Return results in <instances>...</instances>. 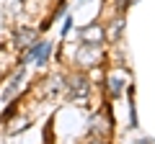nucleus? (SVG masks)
<instances>
[{"mask_svg":"<svg viewBox=\"0 0 155 144\" xmlns=\"http://www.w3.org/2000/svg\"><path fill=\"white\" fill-rule=\"evenodd\" d=\"M67 88H70V98L78 100V103H85V98H88V80L83 77V75H75V77L67 80Z\"/></svg>","mask_w":155,"mask_h":144,"instance_id":"f257e3e1","label":"nucleus"},{"mask_svg":"<svg viewBox=\"0 0 155 144\" xmlns=\"http://www.w3.org/2000/svg\"><path fill=\"white\" fill-rule=\"evenodd\" d=\"M80 39H83V44H101L104 41V28L98 23H91L80 31Z\"/></svg>","mask_w":155,"mask_h":144,"instance_id":"f03ea898","label":"nucleus"},{"mask_svg":"<svg viewBox=\"0 0 155 144\" xmlns=\"http://www.w3.org/2000/svg\"><path fill=\"white\" fill-rule=\"evenodd\" d=\"M49 52H52V44L49 41H41V44L31 46V52L26 54V59H36L39 64H44V62L49 59Z\"/></svg>","mask_w":155,"mask_h":144,"instance_id":"7ed1b4c3","label":"nucleus"},{"mask_svg":"<svg viewBox=\"0 0 155 144\" xmlns=\"http://www.w3.org/2000/svg\"><path fill=\"white\" fill-rule=\"evenodd\" d=\"M78 62H80V64H98L101 62V52L93 49V44H85L83 49L78 52Z\"/></svg>","mask_w":155,"mask_h":144,"instance_id":"20e7f679","label":"nucleus"},{"mask_svg":"<svg viewBox=\"0 0 155 144\" xmlns=\"http://www.w3.org/2000/svg\"><path fill=\"white\" fill-rule=\"evenodd\" d=\"M13 36H16V46H28V44H34V41H36V31H34V28H16V33H13Z\"/></svg>","mask_w":155,"mask_h":144,"instance_id":"39448f33","label":"nucleus"},{"mask_svg":"<svg viewBox=\"0 0 155 144\" xmlns=\"http://www.w3.org/2000/svg\"><path fill=\"white\" fill-rule=\"evenodd\" d=\"M122 88H124V80H122V77H111V80H109V93L114 95V98L122 93Z\"/></svg>","mask_w":155,"mask_h":144,"instance_id":"423d86ee","label":"nucleus"},{"mask_svg":"<svg viewBox=\"0 0 155 144\" xmlns=\"http://www.w3.org/2000/svg\"><path fill=\"white\" fill-rule=\"evenodd\" d=\"M70 26H72V18H67V21H65V26H62V33H67V31H70Z\"/></svg>","mask_w":155,"mask_h":144,"instance_id":"0eeeda50","label":"nucleus"},{"mask_svg":"<svg viewBox=\"0 0 155 144\" xmlns=\"http://www.w3.org/2000/svg\"><path fill=\"white\" fill-rule=\"evenodd\" d=\"M91 144H106V142H98V139H96V142H91Z\"/></svg>","mask_w":155,"mask_h":144,"instance_id":"6e6552de","label":"nucleus"}]
</instances>
